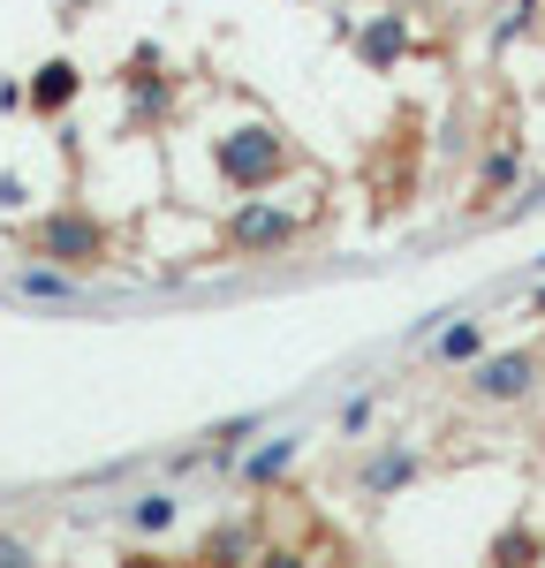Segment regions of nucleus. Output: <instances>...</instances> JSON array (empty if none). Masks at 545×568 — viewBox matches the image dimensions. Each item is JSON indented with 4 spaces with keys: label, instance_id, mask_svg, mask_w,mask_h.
<instances>
[{
    "label": "nucleus",
    "instance_id": "20e7f679",
    "mask_svg": "<svg viewBox=\"0 0 545 568\" xmlns=\"http://www.w3.org/2000/svg\"><path fill=\"white\" fill-rule=\"evenodd\" d=\"M531 379H538V356L507 349V356H485V364L470 372V394H477V402H523Z\"/></svg>",
    "mask_w": 545,
    "mask_h": 568
},
{
    "label": "nucleus",
    "instance_id": "1a4fd4ad",
    "mask_svg": "<svg viewBox=\"0 0 545 568\" xmlns=\"http://www.w3.org/2000/svg\"><path fill=\"white\" fill-rule=\"evenodd\" d=\"M409 478H417V455H409V447H387V455L363 463V493H371V500L394 493V485H409Z\"/></svg>",
    "mask_w": 545,
    "mask_h": 568
},
{
    "label": "nucleus",
    "instance_id": "2eb2a0df",
    "mask_svg": "<svg viewBox=\"0 0 545 568\" xmlns=\"http://www.w3.org/2000/svg\"><path fill=\"white\" fill-rule=\"evenodd\" d=\"M31 561V546H23V538H8V530H0V568H23Z\"/></svg>",
    "mask_w": 545,
    "mask_h": 568
},
{
    "label": "nucleus",
    "instance_id": "0eeeda50",
    "mask_svg": "<svg viewBox=\"0 0 545 568\" xmlns=\"http://www.w3.org/2000/svg\"><path fill=\"white\" fill-rule=\"evenodd\" d=\"M402 45H409L402 16H371V23L357 31V53L371 61V69H394V61H402Z\"/></svg>",
    "mask_w": 545,
    "mask_h": 568
},
{
    "label": "nucleus",
    "instance_id": "39448f33",
    "mask_svg": "<svg viewBox=\"0 0 545 568\" xmlns=\"http://www.w3.org/2000/svg\"><path fill=\"white\" fill-rule=\"evenodd\" d=\"M76 99H84V69H76V61H45V69H31V84H23V106H31V114H53V122H61Z\"/></svg>",
    "mask_w": 545,
    "mask_h": 568
},
{
    "label": "nucleus",
    "instance_id": "7ed1b4c3",
    "mask_svg": "<svg viewBox=\"0 0 545 568\" xmlns=\"http://www.w3.org/2000/svg\"><path fill=\"white\" fill-rule=\"evenodd\" d=\"M296 243H304V213L272 205L258 190L227 213V251H235V258H272V251H296Z\"/></svg>",
    "mask_w": 545,
    "mask_h": 568
},
{
    "label": "nucleus",
    "instance_id": "6e6552de",
    "mask_svg": "<svg viewBox=\"0 0 545 568\" xmlns=\"http://www.w3.org/2000/svg\"><path fill=\"white\" fill-rule=\"evenodd\" d=\"M296 455H304V439H296V433L266 439L258 455H243V485H272V478H280V470H288V463H296Z\"/></svg>",
    "mask_w": 545,
    "mask_h": 568
},
{
    "label": "nucleus",
    "instance_id": "f257e3e1",
    "mask_svg": "<svg viewBox=\"0 0 545 568\" xmlns=\"http://www.w3.org/2000/svg\"><path fill=\"white\" fill-rule=\"evenodd\" d=\"M23 258H45V265H69V273H99V265H114V227L84 205H61V213L31 220L23 235Z\"/></svg>",
    "mask_w": 545,
    "mask_h": 568
},
{
    "label": "nucleus",
    "instance_id": "4468645a",
    "mask_svg": "<svg viewBox=\"0 0 545 568\" xmlns=\"http://www.w3.org/2000/svg\"><path fill=\"white\" fill-rule=\"evenodd\" d=\"M371 425V394H357V402H341V433H363Z\"/></svg>",
    "mask_w": 545,
    "mask_h": 568
},
{
    "label": "nucleus",
    "instance_id": "ddd939ff",
    "mask_svg": "<svg viewBox=\"0 0 545 568\" xmlns=\"http://www.w3.org/2000/svg\"><path fill=\"white\" fill-rule=\"evenodd\" d=\"M507 182H515V152H493L485 160V190H507Z\"/></svg>",
    "mask_w": 545,
    "mask_h": 568
},
{
    "label": "nucleus",
    "instance_id": "f8f14e48",
    "mask_svg": "<svg viewBox=\"0 0 545 568\" xmlns=\"http://www.w3.org/2000/svg\"><path fill=\"white\" fill-rule=\"evenodd\" d=\"M23 197H31L23 175H16V168H0V213H23Z\"/></svg>",
    "mask_w": 545,
    "mask_h": 568
},
{
    "label": "nucleus",
    "instance_id": "9b49d317",
    "mask_svg": "<svg viewBox=\"0 0 545 568\" xmlns=\"http://www.w3.org/2000/svg\"><path fill=\"white\" fill-rule=\"evenodd\" d=\"M477 349H485V326H477V318H454L448 334L432 342V356H440V364H462V356H477Z\"/></svg>",
    "mask_w": 545,
    "mask_h": 568
},
{
    "label": "nucleus",
    "instance_id": "423d86ee",
    "mask_svg": "<svg viewBox=\"0 0 545 568\" xmlns=\"http://www.w3.org/2000/svg\"><path fill=\"white\" fill-rule=\"evenodd\" d=\"M16 296H31V304H84V273H69V265H16Z\"/></svg>",
    "mask_w": 545,
    "mask_h": 568
},
{
    "label": "nucleus",
    "instance_id": "f03ea898",
    "mask_svg": "<svg viewBox=\"0 0 545 568\" xmlns=\"http://www.w3.org/2000/svg\"><path fill=\"white\" fill-rule=\"evenodd\" d=\"M213 168L235 197H250V190H272V182L296 168V144L272 130V122H243V130L213 136Z\"/></svg>",
    "mask_w": 545,
    "mask_h": 568
},
{
    "label": "nucleus",
    "instance_id": "9d476101",
    "mask_svg": "<svg viewBox=\"0 0 545 568\" xmlns=\"http://www.w3.org/2000/svg\"><path fill=\"white\" fill-rule=\"evenodd\" d=\"M122 516H130V530H144V538H160V530H175V493H136L130 508H122Z\"/></svg>",
    "mask_w": 545,
    "mask_h": 568
}]
</instances>
